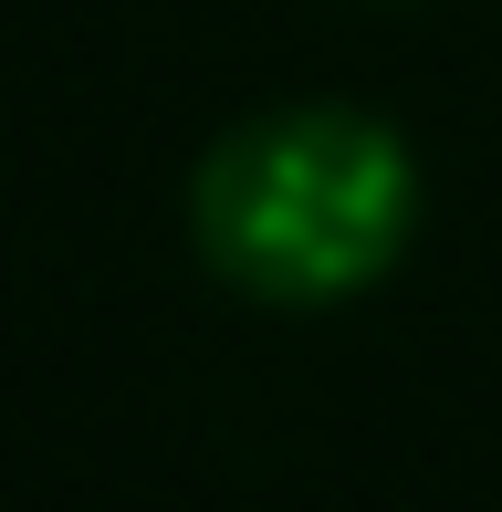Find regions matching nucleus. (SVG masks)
<instances>
[{"instance_id":"1","label":"nucleus","mask_w":502,"mask_h":512,"mask_svg":"<svg viewBox=\"0 0 502 512\" xmlns=\"http://www.w3.org/2000/svg\"><path fill=\"white\" fill-rule=\"evenodd\" d=\"M199 262L251 304H346L398 272L419 230V157L346 95L262 105L189 178Z\"/></svg>"}]
</instances>
